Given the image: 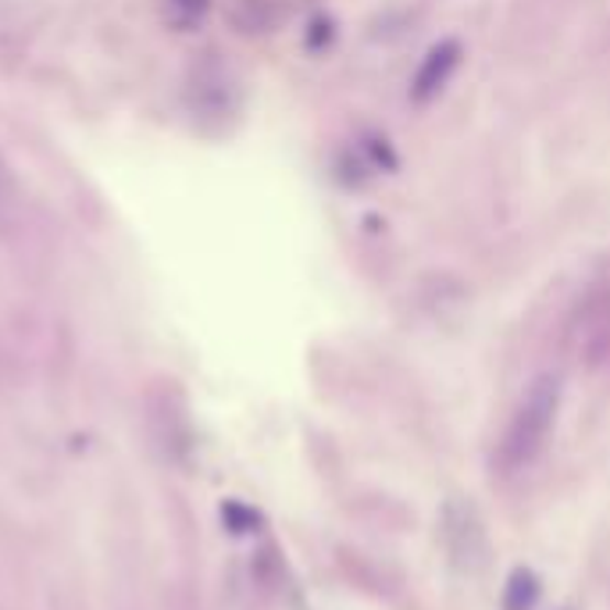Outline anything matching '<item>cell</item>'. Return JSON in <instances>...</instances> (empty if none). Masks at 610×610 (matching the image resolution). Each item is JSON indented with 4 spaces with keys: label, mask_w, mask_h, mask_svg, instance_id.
I'll use <instances>...</instances> for the list:
<instances>
[{
    "label": "cell",
    "mask_w": 610,
    "mask_h": 610,
    "mask_svg": "<svg viewBox=\"0 0 610 610\" xmlns=\"http://www.w3.org/2000/svg\"><path fill=\"white\" fill-rule=\"evenodd\" d=\"M557 411H561L557 375H540V379H532L525 393H521L511 421H507V429L497 443V454H492V464H497L500 475L525 472L529 464L543 454L550 432L557 425Z\"/></svg>",
    "instance_id": "6da1fadb"
},
{
    "label": "cell",
    "mask_w": 610,
    "mask_h": 610,
    "mask_svg": "<svg viewBox=\"0 0 610 610\" xmlns=\"http://www.w3.org/2000/svg\"><path fill=\"white\" fill-rule=\"evenodd\" d=\"M186 104L193 114L203 119H218V114H229L236 104V82H232L229 68H222L208 54L200 65H193L190 79H186Z\"/></svg>",
    "instance_id": "7a4b0ae2"
},
{
    "label": "cell",
    "mask_w": 610,
    "mask_h": 610,
    "mask_svg": "<svg viewBox=\"0 0 610 610\" xmlns=\"http://www.w3.org/2000/svg\"><path fill=\"white\" fill-rule=\"evenodd\" d=\"M461 65V43L457 40H443L421 57V65L414 71L411 82V97L414 104H429L432 97H440L446 90V82L454 79V71Z\"/></svg>",
    "instance_id": "3957f363"
},
{
    "label": "cell",
    "mask_w": 610,
    "mask_h": 610,
    "mask_svg": "<svg viewBox=\"0 0 610 610\" xmlns=\"http://www.w3.org/2000/svg\"><path fill=\"white\" fill-rule=\"evenodd\" d=\"M443 535H446V546L454 561L461 564H478L483 561V525H478V518L472 507L464 503H450L446 514H443Z\"/></svg>",
    "instance_id": "277c9868"
},
{
    "label": "cell",
    "mask_w": 610,
    "mask_h": 610,
    "mask_svg": "<svg viewBox=\"0 0 610 610\" xmlns=\"http://www.w3.org/2000/svg\"><path fill=\"white\" fill-rule=\"evenodd\" d=\"M540 603V575L532 568H514L503 586V610H535Z\"/></svg>",
    "instance_id": "5b68a950"
},
{
    "label": "cell",
    "mask_w": 610,
    "mask_h": 610,
    "mask_svg": "<svg viewBox=\"0 0 610 610\" xmlns=\"http://www.w3.org/2000/svg\"><path fill=\"white\" fill-rule=\"evenodd\" d=\"M19 208H22L19 179H14L8 157L0 154V229H8V225L14 222V218H19Z\"/></svg>",
    "instance_id": "8992f818"
},
{
    "label": "cell",
    "mask_w": 610,
    "mask_h": 610,
    "mask_svg": "<svg viewBox=\"0 0 610 610\" xmlns=\"http://www.w3.org/2000/svg\"><path fill=\"white\" fill-rule=\"evenodd\" d=\"M222 521L232 535H246V532H257L260 529V514L254 507H246L240 500H225L222 503Z\"/></svg>",
    "instance_id": "52a82bcc"
},
{
    "label": "cell",
    "mask_w": 610,
    "mask_h": 610,
    "mask_svg": "<svg viewBox=\"0 0 610 610\" xmlns=\"http://www.w3.org/2000/svg\"><path fill=\"white\" fill-rule=\"evenodd\" d=\"M171 4H176L182 14H190V19H193V14H203V11H208L211 0H171Z\"/></svg>",
    "instance_id": "ba28073f"
}]
</instances>
